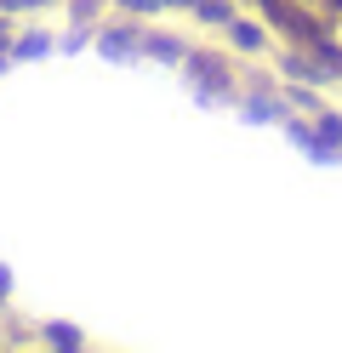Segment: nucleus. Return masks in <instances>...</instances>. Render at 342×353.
<instances>
[{
    "mask_svg": "<svg viewBox=\"0 0 342 353\" xmlns=\"http://www.w3.org/2000/svg\"><path fill=\"white\" fill-rule=\"evenodd\" d=\"M46 52H52V34H23L12 57H46Z\"/></svg>",
    "mask_w": 342,
    "mask_h": 353,
    "instance_id": "f257e3e1",
    "label": "nucleus"
},
{
    "mask_svg": "<svg viewBox=\"0 0 342 353\" xmlns=\"http://www.w3.org/2000/svg\"><path fill=\"white\" fill-rule=\"evenodd\" d=\"M6 279H12V274H6V268H0V296H6V291H12V285H6Z\"/></svg>",
    "mask_w": 342,
    "mask_h": 353,
    "instance_id": "f03ea898",
    "label": "nucleus"
}]
</instances>
